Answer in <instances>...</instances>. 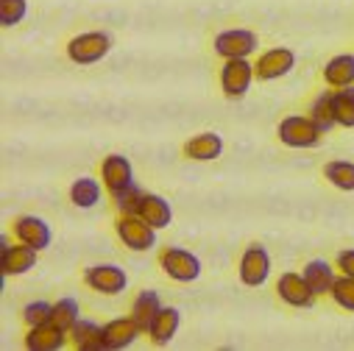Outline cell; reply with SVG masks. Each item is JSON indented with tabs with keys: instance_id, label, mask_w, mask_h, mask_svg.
I'll return each instance as SVG.
<instances>
[{
	"instance_id": "27",
	"label": "cell",
	"mask_w": 354,
	"mask_h": 351,
	"mask_svg": "<svg viewBox=\"0 0 354 351\" xmlns=\"http://www.w3.org/2000/svg\"><path fill=\"white\" fill-rule=\"evenodd\" d=\"M310 117L315 120V126L326 134V131H332L337 123H335V106H332V93H324V95H318L315 98V104H313V109H310Z\"/></svg>"
},
{
	"instance_id": "6",
	"label": "cell",
	"mask_w": 354,
	"mask_h": 351,
	"mask_svg": "<svg viewBox=\"0 0 354 351\" xmlns=\"http://www.w3.org/2000/svg\"><path fill=\"white\" fill-rule=\"evenodd\" d=\"M257 78V70L248 59H226L221 70V90L226 98H243Z\"/></svg>"
},
{
	"instance_id": "14",
	"label": "cell",
	"mask_w": 354,
	"mask_h": 351,
	"mask_svg": "<svg viewBox=\"0 0 354 351\" xmlns=\"http://www.w3.org/2000/svg\"><path fill=\"white\" fill-rule=\"evenodd\" d=\"M67 337H70L67 332H62L59 326H53L48 321V323H39V326H28L26 348L28 351H59L67 343Z\"/></svg>"
},
{
	"instance_id": "26",
	"label": "cell",
	"mask_w": 354,
	"mask_h": 351,
	"mask_svg": "<svg viewBox=\"0 0 354 351\" xmlns=\"http://www.w3.org/2000/svg\"><path fill=\"white\" fill-rule=\"evenodd\" d=\"M81 321V310H78V301L75 298H59L53 304V312H50V323L59 326L62 332L70 334V329Z\"/></svg>"
},
{
	"instance_id": "4",
	"label": "cell",
	"mask_w": 354,
	"mask_h": 351,
	"mask_svg": "<svg viewBox=\"0 0 354 351\" xmlns=\"http://www.w3.org/2000/svg\"><path fill=\"white\" fill-rule=\"evenodd\" d=\"M115 231H118V240L137 254L151 251L156 245V229L142 215H120L115 223Z\"/></svg>"
},
{
	"instance_id": "5",
	"label": "cell",
	"mask_w": 354,
	"mask_h": 351,
	"mask_svg": "<svg viewBox=\"0 0 354 351\" xmlns=\"http://www.w3.org/2000/svg\"><path fill=\"white\" fill-rule=\"evenodd\" d=\"M271 276V254L265 245L251 243L240 256V282L245 287H259Z\"/></svg>"
},
{
	"instance_id": "24",
	"label": "cell",
	"mask_w": 354,
	"mask_h": 351,
	"mask_svg": "<svg viewBox=\"0 0 354 351\" xmlns=\"http://www.w3.org/2000/svg\"><path fill=\"white\" fill-rule=\"evenodd\" d=\"M324 176L326 182L343 193H354V162L346 159H332L324 164Z\"/></svg>"
},
{
	"instance_id": "12",
	"label": "cell",
	"mask_w": 354,
	"mask_h": 351,
	"mask_svg": "<svg viewBox=\"0 0 354 351\" xmlns=\"http://www.w3.org/2000/svg\"><path fill=\"white\" fill-rule=\"evenodd\" d=\"M15 237H17L20 243L37 248V251H45V248L50 245V240H53L50 226H48L39 215H20V218L15 220Z\"/></svg>"
},
{
	"instance_id": "23",
	"label": "cell",
	"mask_w": 354,
	"mask_h": 351,
	"mask_svg": "<svg viewBox=\"0 0 354 351\" xmlns=\"http://www.w3.org/2000/svg\"><path fill=\"white\" fill-rule=\"evenodd\" d=\"M159 310H162L159 293H153V290H142V293L134 298V304H131V318L137 321V326H140L142 332H148Z\"/></svg>"
},
{
	"instance_id": "3",
	"label": "cell",
	"mask_w": 354,
	"mask_h": 351,
	"mask_svg": "<svg viewBox=\"0 0 354 351\" xmlns=\"http://www.w3.org/2000/svg\"><path fill=\"white\" fill-rule=\"evenodd\" d=\"M277 137L282 145L288 148H315L324 137V131L315 126L313 117H304V115H290L279 123L277 129Z\"/></svg>"
},
{
	"instance_id": "1",
	"label": "cell",
	"mask_w": 354,
	"mask_h": 351,
	"mask_svg": "<svg viewBox=\"0 0 354 351\" xmlns=\"http://www.w3.org/2000/svg\"><path fill=\"white\" fill-rule=\"evenodd\" d=\"M159 268L173 279V282H182V285H190L201 276V259L187 251V248H179V245H170L159 254Z\"/></svg>"
},
{
	"instance_id": "28",
	"label": "cell",
	"mask_w": 354,
	"mask_h": 351,
	"mask_svg": "<svg viewBox=\"0 0 354 351\" xmlns=\"http://www.w3.org/2000/svg\"><path fill=\"white\" fill-rule=\"evenodd\" d=\"M112 198H115V207H118L120 215H140L142 201H145V193H142L137 184H129L126 190L115 193Z\"/></svg>"
},
{
	"instance_id": "29",
	"label": "cell",
	"mask_w": 354,
	"mask_h": 351,
	"mask_svg": "<svg viewBox=\"0 0 354 351\" xmlns=\"http://www.w3.org/2000/svg\"><path fill=\"white\" fill-rule=\"evenodd\" d=\"M329 296H332V301H335L340 310L354 312V279H351V276L340 274V276L335 279V285H332Z\"/></svg>"
},
{
	"instance_id": "16",
	"label": "cell",
	"mask_w": 354,
	"mask_h": 351,
	"mask_svg": "<svg viewBox=\"0 0 354 351\" xmlns=\"http://www.w3.org/2000/svg\"><path fill=\"white\" fill-rule=\"evenodd\" d=\"M223 153V137L215 134V131H204V134H196L185 142V156L193 159V162H212Z\"/></svg>"
},
{
	"instance_id": "10",
	"label": "cell",
	"mask_w": 354,
	"mask_h": 351,
	"mask_svg": "<svg viewBox=\"0 0 354 351\" xmlns=\"http://www.w3.org/2000/svg\"><path fill=\"white\" fill-rule=\"evenodd\" d=\"M293 67H296V53L290 48H271V50H265L257 59V64H254L259 81H277V78L288 75Z\"/></svg>"
},
{
	"instance_id": "19",
	"label": "cell",
	"mask_w": 354,
	"mask_h": 351,
	"mask_svg": "<svg viewBox=\"0 0 354 351\" xmlns=\"http://www.w3.org/2000/svg\"><path fill=\"white\" fill-rule=\"evenodd\" d=\"M179 323H182V312H179V310H176V307H162V310L156 312L151 329H148L153 345H167V343L173 340V334L179 332Z\"/></svg>"
},
{
	"instance_id": "31",
	"label": "cell",
	"mask_w": 354,
	"mask_h": 351,
	"mask_svg": "<svg viewBox=\"0 0 354 351\" xmlns=\"http://www.w3.org/2000/svg\"><path fill=\"white\" fill-rule=\"evenodd\" d=\"M50 312H53V304H48V301H31L23 310V321L28 326H39V323H48L50 321Z\"/></svg>"
},
{
	"instance_id": "30",
	"label": "cell",
	"mask_w": 354,
	"mask_h": 351,
	"mask_svg": "<svg viewBox=\"0 0 354 351\" xmlns=\"http://www.w3.org/2000/svg\"><path fill=\"white\" fill-rule=\"evenodd\" d=\"M28 15V3L26 0H0V23L3 28H12V26H20Z\"/></svg>"
},
{
	"instance_id": "9",
	"label": "cell",
	"mask_w": 354,
	"mask_h": 351,
	"mask_svg": "<svg viewBox=\"0 0 354 351\" xmlns=\"http://www.w3.org/2000/svg\"><path fill=\"white\" fill-rule=\"evenodd\" d=\"M84 282L95 293L118 296V293H123L129 287V274L120 265H93V268L84 271Z\"/></svg>"
},
{
	"instance_id": "18",
	"label": "cell",
	"mask_w": 354,
	"mask_h": 351,
	"mask_svg": "<svg viewBox=\"0 0 354 351\" xmlns=\"http://www.w3.org/2000/svg\"><path fill=\"white\" fill-rule=\"evenodd\" d=\"M70 343L78 351H104L106 340H104V326H98L95 321H78L70 329Z\"/></svg>"
},
{
	"instance_id": "2",
	"label": "cell",
	"mask_w": 354,
	"mask_h": 351,
	"mask_svg": "<svg viewBox=\"0 0 354 351\" xmlns=\"http://www.w3.org/2000/svg\"><path fill=\"white\" fill-rule=\"evenodd\" d=\"M112 50V37L106 31H86L67 42V59L73 64H95Z\"/></svg>"
},
{
	"instance_id": "7",
	"label": "cell",
	"mask_w": 354,
	"mask_h": 351,
	"mask_svg": "<svg viewBox=\"0 0 354 351\" xmlns=\"http://www.w3.org/2000/svg\"><path fill=\"white\" fill-rule=\"evenodd\" d=\"M37 248L26 245V243H9V237L3 234L0 237V271L3 276H20V274H28L34 265H37Z\"/></svg>"
},
{
	"instance_id": "25",
	"label": "cell",
	"mask_w": 354,
	"mask_h": 351,
	"mask_svg": "<svg viewBox=\"0 0 354 351\" xmlns=\"http://www.w3.org/2000/svg\"><path fill=\"white\" fill-rule=\"evenodd\" d=\"M332 106H335V123L343 129H354V84L332 93Z\"/></svg>"
},
{
	"instance_id": "17",
	"label": "cell",
	"mask_w": 354,
	"mask_h": 351,
	"mask_svg": "<svg viewBox=\"0 0 354 351\" xmlns=\"http://www.w3.org/2000/svg\"><path fill=\"white\" fill-rule=\"evenodd\" d=\"M324 81L335 90H346L354 84V53H337L324 67Z\"/></svg>"
},
{
	"instance_id": "8",
	"label": "cell",
	"mask_w": 354,
	"mask_h": 351,
	"mask_svg": "<svg viewBox=\"0 0 354 351\" xmlns=\"http://www.w3.org/2000/svg\"><path fill=\"white\" fill-rule=\"evenodd\" d=\"M259 48V37L248 28H229L215 37V53L223 59H248Z\"/></svg>"
},
{
	"instance_id": "22",
	"label": "cell",
	"mask_w": 354,
	"mask_h": 351,
	"mask_svg": "<svg viewBox=\"0 0 354 351\" xmlns=\"http://www.w3.org/2000/svg\"><path fill=\"white\" fill-rule=\"evenodd\" d=\"M140 215H142V218H145V220L159 231V229L170 226V220H173V207L167 204V198L153 196V193H145V201H142Z\"/></svg>"
},
{
	"instance_id": "15",
	"label": "cell",
	"mask_w": 354,
	"mask_h": 351,
	"mask_svg": "<svg viewBox=\"0 0 354 351\" xmlns=\"http://www.w3.org/2000/svg\"><path fill=\"white\" fill-rule=\"evenodd\" d=\"M140 326L137 321L129 315V318H115L104 326V340H106V351H120V348H129L137 337H140Z\"/></svg>"
},
{
	"instance_id": "13",
	"label": "cell",
	"mask_w": 354,
	"mask_h": 351,
	"mask_svg": "<svg viewBox=\"0 0 354 351\" xmlns=\"http://www.w3.org/2000/svg\"><path fill=\"white\" fill-rule=\"evenodd\" d=\"M277 293L290 307H313V301H315V293L307 285L304 274H282L277 282Z\"/></svg>"
},
{
	"instance_id": "21",
	"label": "cell",
	"mask_w": 354,
	"mask_h": 351,
	"mask_svg": "<svg viewBox=\"0 0 354 351\" xmlns=\"http://www.w3.org/2000/svg\"><path fill=\"white\" fill-rule=\"evenodd\" d=\"M304 279H307V285L313 287V293L315 296H326L329 290H332V285H335V271H332V265L329 262H324V259H313V262H307L304 265Z\"/></svg>"
},
{
	"instance_id": "32",
	"label": "cell",
	"mask_w": 354,
	"mask_h": 351,
	"mask_svg": "<svg viewBox=\"0 0 354 351\" xmlns=\"http://www.w3.org/2000/svg\"><path fill=\"white\" fill-rule=\"evenodd\" d=\"M335 265H337V271H340V274H346V276H351V279H354V248L340 251V254H337V259H335Z\"/></svg>"
},
{
	"instance_id": "11",
	"label": "cell",
	"mask_w": 354,
	"mask_h": 351,
	"mask_svg": "<svg viewBox=\"0 0 354 351\" xmlns=\"http://www.w3.org/2000/svg\"><path fill=\"white\" fill-rule=\"evenodd\" d=\"M101 182L104 187L115 196L120 190H126L129 184H134V167L123 153H109L101 162Z\"/></svg>"
},
{
	"instance_id": "20",
	"label": "cell",
	"mask_w": 354,
	"mask_h": 351,
	"mask_svg": "<svg viewBox=\"0 0 354 351\" xmlns=\"http://www.w3.org/2000/svg\"><path fill=\"white\" fill-rule=\"evenodd\" d=\"M104 198V182H95L90 176H81L70 184V201L78 207V209H93L98 207Z\"/></svg>"
}]
</instances>
